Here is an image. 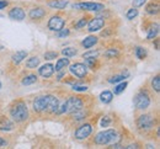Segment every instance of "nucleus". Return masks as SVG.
Wrapping results in <instances>:
<instances>
[{"instance_id":"f257e3e1","label":"nucleus","mask_w":160,"mask_h":149,"mask_svg":"<svg viewBox=\"0 0 160 149\" xmlns=\"http://www.w3.org/2000/svg\"><path fill=\"white\" fill-rule=\"evenodd\" d=\"M59 106V101L53 95H43L38 96L33 101V110L36 112H57Z\"/></svg>"},{"instance_id":"cd10ccee","label":"nucleus","mask_w":160,"mask_h":149,"mask_svg":"<svg viewBox=\"0 0 160 149\" xmlns=\"http://www.w3.org/2000/svg\"><path fill=\"white\" fill-rule=\"evenodd\" d=\"M134 53H136V57L138 59H144L147 57V51L143 47H137L136 51H134Z\"/></svg>"},{"instance_id":"a878e982","label":"nucleus","mask_w":160,"mask_h":149,"mask_svg":"<svg viewBox=\"0 0 160 149\" xmlns=\"http://www.w3.org/2000/svg\"><path fill=\"white\" fill-rule=\"evenodd\" d=\"M72 115L74 116V120H75V121H81V120H84V118H85V116H86V112H85L82 108H80V110H78V111L73 112Z\"/></svg>"},{"instance_id":"ddd939ff","label":"nucleus","mask_w":160,"mask_h":149,"mask_svg":"<svg viewBox=\"0 0 160 149\" xmlns=\"http://www.w3.org/2000/svg\"><path fill=\"white\" fill-rule=\"evenodd\" d=\"M38 73H40L41 77H43V78H51L52 75H53V73H54V65H52V64H44V65H42L40 69H38Z\"/></svg>"},{"instance_id":"dca6fc26","label":"nucleus","mask_w":160,"mask_h":149,"mask_svg":"<svg viewBox=\"0 0 160 149\" xmlns=\"http://www.w3.org/2000/svg\"><path fill=\"white\" fill-rule=\"evenodd\" d=\"M158 33H159V25H158V23H152L150 27L148 28L147 38H148V40H154Z\"/></svg>"},{"instance_id":"2f4dec72","label":"nucleus","mask_w":160,"mask_h":149,"mask_svg":"<svg viewBox=\"0 0 160 149\" xmlns=\"http://www.w3.org/2000/svg\"><path fill=\"white\" fill-rule=\"evenodd\" d=\"M117 54H118V52H117L115 48H112V49H108V51L105 53V56H106L107 58H115Z\"/></svg>"},{"instance_id":"1a4fd4ad","label":"nucleus","mask_w":160,"mask_h":149,"mask_svg":"<svg viewBox=\"0 0 160 149\" xmlns=\"http://www.w3.org/2000/svg\"><path fill=\"white\" fill-rule=\"evenodd\" d=\"M70 73L78 78H84L88 73V67L82 63H75L73 65H70Z\"/></svg>"},{"instance_id":"79ce46f5","label":"nucleus","mask_w":160,"mask_h":149,"mask_svg":"<svg viewBox=\"0 0 160 149\" xmlns=\"http://www.w3.org/2000/svg\"><path fill=\"white\" fill-rule=\"evenodd\" d=\"M126 148L132 149V148H138V147H137V144H131V146H128V147H126Z\"/></svg>"},{"instance_id":"37998d69","label":"nucleus","mask_w":160,"mask_h":149,"mask_svg":"<svg viewBox=\"0 0 160 149\" xmlns=\"http://www.w3.org/2000/svg\"><path fill=\"white\" fill-rule=\"evenodd\" d=\"M0 89H1V82H0Z\"/></svg>"},{"instance_id":"7c9ffc66","label":"nucleus","mask_w":160,"mask_h":149,"mask_svg":"<svg viewBox=\"0 0 160 149\" xmlns=\"http://www.w3.org/2000/svg\"><path fill=\"white\" fill-rule=\"evenodd\" d=\"M127 85H128V84H127L126 82L118 84V85L115 87V94H116V95H118V94H121L122 91H124V90H126V87H127Z\"/></svg>"},{"instance_id":"5701e85b","label":"nucleus","mask_w":160,"mask_h":149,"mask_svg":"<svg viewBox=\"0 0 160 149\" xmlns=\"http://www.w3.org/2000/svg\"><path fill=\"white\" fill-rule=\"evenodd\" d=\"M40 65V58L38 57H31L26 61V67L30 69H35Z\"/></svg>"},{"instance_id":"9b49d317","label":"nucleus","mask_w":160,"mask_h":149,"mask_svg":"<svg viewBox=\"0 0 160 149\" xmlns=\"http://www.w3.org/2000/svg\"><path fill=\"white\" fill-rule=\"evenodd\" d=\"M105 25V20L101 19V17H94L91 21L88 23V30L90 32H95V31H99Z\"/></svg>"},{"instance_id":"aec40b11","label":"nucleus","mask_w":160,"mask_h":149,"mask_svg":"<svg viewBox=\"0 0 160 149\" xmlns=\"http://www.w3.org/2000/svg\"><path fill=\"white\" fill-rule=\"evenodd\" d=\"M112 99H113V94L111 92V91H102L100 94V100L101 102H103V104H110L111 101H112Z\"/></svg>"},{"instance_id":"f3484780","label":"nucleus","mask_w":160,"mask_h":149,"mask_svg":"<svg viewBox=\"0 0 160 149\" xmlns=\"http://www.w3.org/2000/svg\"><path fill=\"white\" fill-rule=\"evenodd\" d=\"M67 5H68V1L67 0H52V1L48 2V6H51L53 9H58V10L65 9Z\"/></svg>"},{"instance_id":"b1692460","label":"nucleus","mask_w":160,"mask_h":149,"mask_svg":"<svg viewBox=\"0 0 160 149\" xmlns=\"http://www.w3.org/2000/svg\"><path fill=\"white\" fill-rule=\"evenodd\" d=\"M126 77H128V72L122 73V74H117V75H113L112 78L108 79V83H111V84H116V83H118V82H122Z\"/></svg>"},{"instance_id":"58836bf2","label":"nucleus","mask_w":160,"mask_h":149,"mask_svg":"<svg viewBox=\"0 0 160 149\" xmlns=\"http://www.w3.org/2000/svg\"><path fill=\"white\" fill-rule=\"evenodd\" d=\"M147 0H133V7H139L145 4Z\"/></svg>"},{"instance_id":"20e7f679","label":"nucleus","mask_w":160,"mask_h":149,"mask_svg":"<svg viewBox=\"0 0 160 149\" xmlns=\"http://www.w3.org/2000/svg\"><path fill=\"white\" fill-rule=\"evenodd\" d=\"M84 107V102L82 100L77 97V96H70L67 99V101L63 104V108L65 113H73L75 111H78L80 108Z\"/></svg>"},{"instance_id":"f704fd0d","label":"nucleus","mask_w":160,"mask_h":149,"mask_svg":"<svg viewBox=\"0 0 160 149\" xmlns=\"http://www.w3.org/2000/svg\"><path fill=\"white\" fill-rule=\"evenodd\" d=\"M57 52H46L44 53V58L46 59H56L57 58Z\"/></svg>"},{"instance_id":"7ed1b4c3","label":"nucleus","mask_w":160,"mask_h":149,"mask_svg":"<svg viewBox=\"0 0 160 149\" xmlns=\"http://www.w3.org/2000/svg\"><path fill=\"white\" fill-rule=\"evenodd\" d=\"M10 115H11L12 120L16 122L26 121L28 118V110H27L26 104L23 101H18L16 104H14L10 110Z\"/></svg>"},{"instance_id":"c85d7f7f","label":"nucleus","mask_w":160,"mask_h":149,"mask_svg":"<svg viewBox=\"0 0 160 149\" xmlns=\"http://www.w3.org/2000/svg\"><path fill=\"white\" fill-rule=\"evenodd\" d=\"M137 16H138V10H137L136 7L129 9V10L127 11V14H126V17H127L128 20H132V19H134V17H137Z\"/></svg>"},{"instance_id":"39448f33","label":"nucleus","mask_w":160,"mask_h":149,"mask_svg":"<svg viewBox=\"0 0 160 149\" xmlns=\"http://www.w3.org/2000/svg\"><path fill=\"white\" fill-rule=\"evenodd\" d=\"M134 105H136V107L138 110H145V108L149 107V105H150V97H149V95H148L147 91L142 90V91H139L136 95V97H134Z\"/></svg>"},{"instance_id":"2eb2a0df","label":"nucleus","mask_w":160,"mask_h":149,"mask_svg":"<svg viewBox=\"0 0 160 149\" xmlns=\"http://www.w3.org/2000/svg\"><path fill=\"white\" fill-rule=\"evenodd\" d=\"M11 129H14V123L8 118L1 117L0 118V131L8 132V131H11Z\"/></svg>"},{"instance_id":"a211bd4d","label":"nucleus","mask_w":160,"mask_h":149,"mask_svg":"<svg viewBox=\"0 0 160 149\" xmlns=\"http://www.w3.org/2000/svg\"><path fill=\"white\" fill-rule=\"evenodd\" d=\"M27 57V52L26 51H19V52H16L15 54H12V62L15 64H19V63H21L25 58Z\"/></svg>"},{"instance_id":"f03ea898","label":"nucleus","mask_w":160,"mask_h":149,"mask_svg":"<svg viewBox=\"0 0 160 149\" xmlns=\"http://www.w3.org/2000/svg\"><path fill=\"white\" fill-rule=\"evenodd\" d=\"M118 134L115 129H106L102 131L100 133L96 134L95 137V143L100 144V146H105V144H116L118 142Z\"/></svg>"},{"instance_id":"4c0bfd02","label":"nucleus","mask_w":160,"mask_h":149,"mask_svg":"<svg viewBox=\"0 0 160 149\" xmlns=\"http://www.w3.org/2000/svg\"><path fill=\"white\" fill-rule=\"evenodd\" d=\"M86 23H88V20H86V17H82V19H81V20H80V21L78 22L77 25H75V27H77V28H81V27H84Z\"/></svg>"},{"instance_id":"a19ab883","label":"nucleus","mask_w":160,"mask_h":149,"mask_svg":"<svg viewBox=\"0 0 160 149\" xmlns=\"http://www.w3.org/2000/svg\"><path fill=\"white\" fill-rule=\"evenodd\" d=\"M4 146H6V141H4L2 138H0V148L4 147Z\"/></svg>"},{"instance_id":"6e6552de","label":"nucleus","mask_w":160,"mask_h":149,"mask_svg":"<svg viewBox=\"0 0 160 149\" xmlns=\"http://www.w3.org/2000/svg\"><path fill=\"white\" fill-rule=\"evenodd\" d=\"M64 19H62L60 16H52L51 19H49V21H48V28L51 30V31H56V32H58L60 31L63 27H64Z\"/></svg>"},{"instance_id":"72a5a7b5","label":"nucleus","mask_w":160,"mask_h":149,"mask_svg":"<svg viewBox=\"0 0 160 149\" xmlns=\"http://www.w3.org/2000/svg\"><path fill=\"white\" fill-rule=\"evenodd\" d=\"M110 123H111L110 117H108V116H105V117H102V120H101L100 126L101 127H108V125H110Z\"/></svg>"},{"instance_id":"4be33fe9","label":"nucleus","mask_w":160,"mask_h":149,"mask_svg":"<svg viewBox=\"0 0 160 149\" xmlns=\"http://www.w3.org/2000/svg\"><path fill=\"white\" fill-rule=\"evenodd\" d=\"M145 11H147L148 14H150V15H157V14L159 12V2L157 1V2H152V4H149V5L147 6Z\"/></svg>"},{"instance_id":"bb28decb","label":"nucleus","mask_w":160,"mask_h":149,"mask_svg":"<svg viewBox=\"0 0 160 149\" xmlns=\"http://www.w3.org/2000/svg\"><path fill=\"white\" fill-rule=\"evenodd\" d=\"M62 54L65 56V57H73V56L77 54V49L73 48V47H67V48H64L62 51Z\"/></svg>"},{"instance_id":"ea45409f","label":"nucleus","mask_w":160,"mask_h":149,"mask_svg":"<svg viewBox=\"0 0 160 149\" xmlns=\"http://www.w3.org/2000/svg\"><path fill=\"white\" fill-rule=\"evenodd\" d=\"M6 6H8V1L1 0V1H0V10H1V9H4V7H6Z\"/></svg>"},{"instance_id":"c9c22d12","label":"nucleus","mask_w":160,"mask_h":149,"mask_svg":"<svg viewBox=\"0 0 160 149\" xmlns=\"http://www.w3.org/2000/svg\"><path fill=\"white\" fill-rule=\"evenodd\" d=\"M73 90H75V91H86V90H88V86L74 84V85H73Z\"/></svg>"},{"instance_id":"412c9836","label":"nucleus","mask_w":160,"mask_h":149,"mask_svg":"<svg viewBox=\"0 0 160 149\" xmlns=\"http://www.w3.org/2000/svg\"><path fill=\"white\" fill-rule=\"evenodd\" d=\"M69 65V58L68 57H65V58H59L58 59V62L56 64V67H54V69L57 70V72H60V70H63L65 67H68Z\"/></svg>"},{"instance_id":"4468645a","label":"nucleus","mask_w":160,"mask_h":149,"mask_svg":"<svg viewBox=\"0 0 160 149\" xmlns=\"http://www.w3.org/2000/svg\"><path fill=\"white\" fill-rule=\"evenodd\" d=\"M44 15H46V11L42 7H35V9H32L30 11V17L32 20H40Z\"/></svg>"},{"instance_id":"f8f14e48","label":"nucleus","mask_w":160,"mask_h":149,"mask_svg":"<svg viewBox=\"0 0 160 149\" xmlns=\"http://www.w3.org/2000/svg\"><path fill=\"white\" fill-rule=\"evenodd\" d=\"M25 16H26V14L21 7H12L9 11V17L12 20H16V21H22L25 19Z\"/></svg>"},{"instance_id":"e433bc0d","label":"nucleus","mask_w":160,"mask_h":149,"mask_svg":"<svg viewBox=\"0 0 160 149\" xmlns=\"http://www.w3.org/2000/svg\"><path fill=\"white\" fill-rule=\"evenodd\" d=\"M69 32H70L69 28H64V27H63L60 31H58V37H60V38H62V37H65V36L69 35Z\"/></svg>"},{"instance_id":"9d476101","label":"nucleus","mask_w":160,"mask_h":149,"mask_svg":"<svg viewBox=\"0 0 160 149\" xmlns=\"http://www.w3.org/2000/svg\"><path fill=\"white\" fill-rule=\"evenodd\" d=\"M91 132H92L91 125L85 123V125L80 126V127L75 131V138H77V139H85V138H88V137L91 134Z\"/></svg>"},{"instance_id":"0eeeda50","label":"nucleus","mask_w":160,"mask_h":149,"mask_svg":"<svg viewBox=\"0 0 160 149\" xmlns=\"http://www.w3.org/2000/svg\"><path fill=\"white\" fill-rule=\"evenodd\" d=\"M74 9L88 10V11H101V10H105V5L99 2H79L74 5Z\"/></svg>"},{"instance_id":"423d86ee","label":"nucleus","mask_w":160,"mask_h":149,"mask_svg":"<svg viewBox=\"0 0 160 149\" xmlns=\"http://www.w3.org/2000/svg\"><path fill=\"white\" fill-rule=\"evenodd\" d=\"M137 126L143 132L150 131L154 126V117L152 115H142L137 121Z\"/></svg>"},{"instance_id":"473e14b6","label":"nucleus","mask_w":160,"mask_h":149,"mask_svg":"<svg viewBox=\"0 0 160 149\" xmlns=\"http://www.w3.org/2000/svg\"><path fill=\"white\" fill-rule=\"evenodd\" d=\"M98 54H99V52L98 51H91V52H88V53H84L82 54V57L86 59V58H96L98 57Z\"/></svg>"},{"instance_id":"393cba45","label":"nucleus","mask_w":160,"mask_h":149,"mask_svg":"<svg viewBox=\"0 0 160 149\" xmlns=\"http://www.w3.org/2000/svg\"><path fill=\"white\" fill-rule=\"evenodd\" d=\"M36 82H37V77L31 74V75H27V77H25L22 79V85H31V84H33Z\"/></svg>"},{"instance_id":"c756f323","label":"nucleus","mask_w":160,"mask_h":149,"mask_svg":"<svg viewBox=\"0 0 160 149\" xmlns=\"http://www.w3.org/2000/svg\"><path fill=\"white\" fill-rule=\"evenodd\" d=\"M152 86H153V89H154L157 92L160 91V77L159 75H157L155 78H153V80H152Z\"/></svg>"},{"instance_id":"6ab92c4d","label":"nucleus","mask_w":160,"mask_h":149,"mask_svg":"<svg viewBox=\"0 0 160 149\" xmlns=\"http://www.w3.org/2000/svg\"><path fill=\"white\" fill-rule=\"evenodd\" d=\"M98 43V37H95V36H89V37H86L81 44H82V47L84 48H91L92 46H95Z\"/></svg>"}]
</instances>
